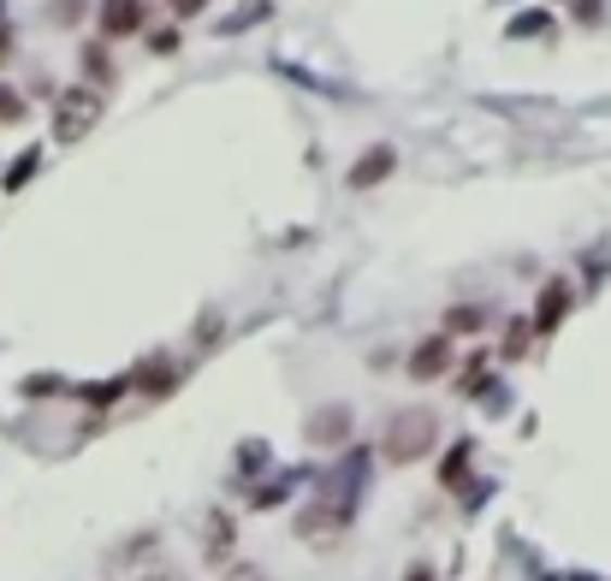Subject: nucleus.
I'll return each mask as SVG.
<instances>
[{
    "label": "nucleus",
    "mask_w": 611,
    "mask_h": 581,
    "mask_svg": "<svg viewBox=\"0 0 611 581\" xmlns=\"http://www.w3.org/2000/svg\"><path fill=\"white\" fill-rule=\"evenodd\" d=\"M143 581H178V576H173V570H149Z\"/></svg>",
    "instance_id": "obj_23"
},
{
    "label": "nucleus",
    "mask_w": 611,
    "mask_h": 581,
    "mask_svg": "<svg viewBox=\"0 0 611 581\" xmlns=\"http://www.w3.org/2000/svg\"><path fill=\"white\" fill-rule=\"evenodd\" d=\"M262 12H267V7H262V0H250V7H244V12H232V18H226V24H220V30H226V36H238V30H250V24H256V18H262Z\"/></svg>",
    "instance_id": "obj_16"
},
{
    "label": "nucleus",
    "mask_w": 611,
    "mask_h": 581,
    "mask_svg": "<svg viewBox=\"0 0 611 581\" xmlns=\"http://www.w3.org/2000/svg\"><path fill=\"white\" fill-rule=\"evenodd\" d=\"M84 72H89L96 83H113V60H107V48H101V42L84 48Z\"/></svg>",
    "instance_id": "obj_13"
},
{
    "label": "nucleus",
    "mask_w": 611,
    "mask_h": 581,
    "mask_svg": "<svg viewBox=\"0 0 611 581\" xmlns=\"http://www.w3.org/2000/svg\"><path fill=\"white\" fill-rule=\"evenodd\" d=\"M434 446H440V415L428 410V403L398 410L386 422V434H380V457H386L392 469H410V463L434 457Z\"/></svg>",
    "instance_id": "obj_1"
},
{
    "label": "nucleus",
    "mask_w": 611,
    "mask_h": 581,
    "mask_svg": "<svg viewBox=\"0 0 611 581\" xmlns=\"http://www.w3.org/2000/svg\"><path fill=\"white\" fill-rule=\"evenodd\" d=\"M392 167H398V149H392V143L362 149V155H356V167H351V191H374V184H386Z\"/></svg>",
    "instance_id": "obj_8"
},
{
    "label": "nucleus",
    "mask_w": 611,
    "mask_h": 581,
    "mask_svg": "<svg viewBox=\"0 0 611 581\" xmlns=\"http://www.w3.org/2000/svg\"><path fill=\"white\" fill-rule=\"evenodd\" d=\"M149 24V0H101V36L125 42V36H143Z\"/></svg>",
    "instance_id": "obj_6"
},
{
    "label": "nucleus",
    "mask_w": 611,
    "mask_h": 581,
    "mask_svg": "<svg viewBox=\"0 0 611 581\" xmlns=\"http://www.w3.org/2000/svg\"><path fill=\"white\" fill-rule=\"evenodd\" d=\"M570 302H576V290H570L564 280H546V285H540V302H534V321H529V326H534L540 338H552L558 326H564Z\"/></svg>",
    "instance_id": "obj_7"
},
{
    "label": "nucleus",
    "mask_w": 611,
    "mask_h": 581,
    "mask_svg": "<svg viewBox=\"0 0 611 581\" xmlns=\"http://www.w3.org/2000/svg\"><path fill=\"white\" fill-rule=\"evenodd\" d=\"M481 326H487V309H481V302H457V309H445V338L481 333Z\"/></svg>",
    "instance_id": "obj_12"
},
{
    "label": "nucleus",
    "mask_w": 611,
    "mask_h": 581,
    "mask_svg": "<svg viewBox=\"0 0 611 581\" xmlns=\"http://www.w3.org/2000/svg\"><path fill=\"white\" fill-rule=\"evenodd\" d=\"M404 581H434V570H428V564H410V570H404Z\"/></svg>",
    "instance_id": "obj_22"
},
{
    "label": "nucleus",
    "mask_w": 611,
    "mask_h": 581,
    "mask_svg": "<svg viewBox=\"0 0 611 581\" xmlns=\"http://www.w3.org/2000/svg\"><path fill=\"white\" fill-rule=\"evenodd\" d=\"M232 546H238V522L226 511H214L208 528H202V558H208L214 570H226V564H232Z\"/></svg>",
    "instance_id": "obj_10"
},
{
    "label": "nucleus",
    "mask_w": 611,
    "mask_h": 581,
    "mask_svg": "<svg viewBox=\"0 0 611 581\" xmlns=\"http://www.w3.org/2000/svg\"><path fill=\"white\" fill-rule=\"evenodd\" d=\"M125 391H131L125 380H107V386H89V391H84V403H96V410H107L113 398H125Z\"/></svg>",
    "instance_id": "obj_15"
},
{
    "label": "nucleus",
    "mask_w": 611,
    "mask_h": 581,
    "mask_svg": "<svg viewBox=\"0 0 611 581\" xmlns=\"http://www.w3.org/2000/svg\"><path fill=\"white\" fill-rule=\"evenodd\" d=\"M351 427H356L351 403H327V410H315L309 422H303V439H309L315 451H339L351 439Z\"/></svg>",
    "instance_id": "obj_3"
},
{
    "label": "nucleus",
    "mask_w": 611,
    "mask_h": 581,
    "mask_svg": "<svg viewBox=\"0 0 611 581\" xmlns=\"http://www.w3.org/2000/svg\"><path fill=\"white\" fill-rule=\"evenodd\" d=\"M345 528H351V516L333 511L327 499H315V504H303V511H297V534L303 540H339Z\"/></svg>",
    "instance_id": "obj_9"
},
{
    "label": "nucleus",
    "mask_w": 611,
    "mask_h": 581,
    "mask_svg": "<svg viewBox=\"0 0 611 581\" xmlns=\"http://www.w3.org/2000/svg\"><path fill=\"white\" fill-rule=\"evenodd\" d=\"M96 119H101V95L96 90H60V101H54V137L60 143H78V137H89L96 131Z\"/></svg>",
    "instance_id": "obj_2"
},
{
    "label": "nucleus",
    "mask_w": 611,
    "mask_h": 581,
    "mask_svg": "<svg viewBox=\"0 0 611 581\" xmlns=\"http://www.w3.org/2000/svg\"><path fill=\"white\" fill-rule=\"evenodd\" d=\"M529 338H534V326H529V321H511V326H505V357H511V362H523Z\"/></svg>",
    "instance_id": "obj_14"
},
{
    "label": "nucleus",
    "mask_w": 611,
    "mask_h": 581,
    "mask_svg": "<svg viewBox=\"0 0 611 581\" xmlns=\"http://www.w3.org/2000/svg\"><path fill=\"white\" fill-rule=\"evenodd\" d=\"M546 24V12H529V18H517V36H534Z\"/></svg>",
    "instance_id": "obj_20"
},
{
    "label": "nucleus",
    "mask_w": 611,
    "mask_h": 581,
    "mask_svg": "<svg viewBox=\"0 0 611 581\" xmlns=\"http://www.w3.org/2000/svg\"><path fill=\"white\" fill-rule=\"evenodd\" d=\"M220 581H267V570H262V564H226Z\"/></svg>",
    "instance_id": "obj_19"
},
{
    "label": "nucleus",
    "mask_w": 611,
    "mask_h": 581,
    "mask_svg": "<svg viewBox=\"0 0 611 581\" xmlns=\"http://www.w3.org/2000/svg\"><path fill=\"white\" fill-rule=\"evenodd\" d=\"M36 167H42V155H36V149H30V155H18V167H12V172H7V191H18V184H24V179H30V172H36Z\"/></svg>",
    "instance_id": "obj_18"
},
{
    "label": "nucleus",
    "mask_w": 611,
    "mask_h": 581,
    "mask_svg": "<svg viewBox=\"0 0 611 581\" xmlns=\"http://www.w3.org/2000/svg\"><path fill=\"white\" fill-rule=\"evenodd\" d=\"M18 119H24V95L0 83V125H18Z\"/></svg>",
    "instance_id": "obj_17"
},
{
    "label": "nucleus",
    "mask_w": 611,
    "mask_h": 581,
    "mask_svg": "<svg viewBox=\"0 0 611 581\" xmlns=\"http://www.w3.org/2000/svg\"><path fill=\"white\" fill-rule=\"evenodd\" d=\"M469 463H475V446L463 439V446H451V457L440 463V487H445V492H457V487L469 481Z\"/></svg>",
    "instance_id": "obj_11"
},
{
    "label": "nucleus",
    "mask_w": 611,
    "mask_h": 581,
    "mask_svg": "<svg viewBox=\"0 0 611 581\" xmlns=\"http://www.w3.org/2000/svg\"><path fill=\"white\" fill-rule=\"evenodd\" d=\"M451 362H457V345L445 333H428L422 345L410 350V362H404V369H410V380H445V374H451Z\"/></svg>",
    "instance_id": "obj_4"
},
{
    "label": "nucleus",
    "mask_w": 611,
    "mask_h": 581,
    "mask_svg": "<svg viewBox=\"0 0 611 581\" xmlns=\"http://www.w3.org/2000/svg\"><path fill=\"white\" fill-rule=\"evenodd\" d=\"M202 7H208V0H173V12H178V18H196Z\"/></svg>",
    "instance_id": "obj_21"
},
{
    "label": "nucleus",
    "mask_w": 611,
    "mask_h": 581,
    "mask_svg": "<svg viewBox=\"0 0 611 581\" xmlns=\"http://www.w3.org/2000/svg\"><path fill=\"white\" fill-rule=\"evenodd\" d=\"M178 380H184V369H178V362L167 357V350H155V357H149L143 369H131V374H125V386H131V391H143V398H167V391H173Z\"/></svg>",
    "instance_id": "obj_5"
}]
</instances>
